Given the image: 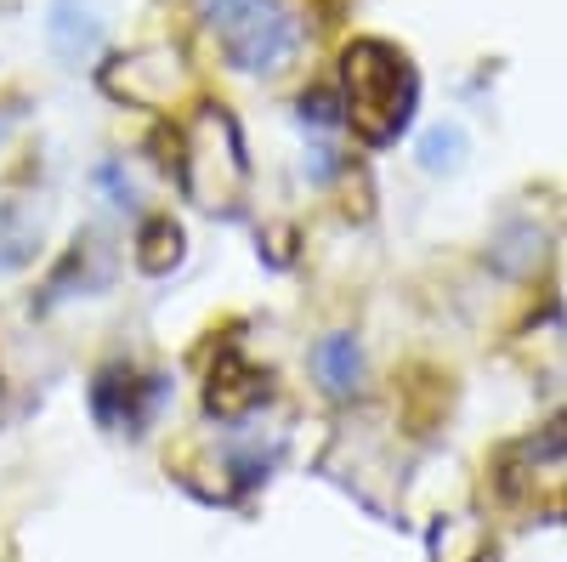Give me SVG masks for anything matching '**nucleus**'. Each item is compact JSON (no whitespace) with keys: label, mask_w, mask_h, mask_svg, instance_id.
<instances>
[{"label":"nucleus","mask_w":567,"mask_h":562,"mask_svg":"<svg viewBox=\"0 0 567 562\" xmlns=\"http://www.w3.org/2000/svg\"><path fill=\"white\" fill-rule=\"evenodd\" d=\"M45 40H52V52L80 69L103 52V18L91 0H52V18H45Z\"/></svg>","instance_id":"7ed1b4c3"},{"label":"nucleus","mask_w":567,"mask_h":562,"mask_svg":"<svg viewBox=\"0 0 567 562\" xmlns=\"http://www.w3.org/2000/svg\"><path fill=\"white\" fill-rule=\"evenodd\" d=\"M199 18L221 45L227 69L239 74H278L301 45V29L284 0H199Z\"/></svg>","instance_id":"f03ea898"},{"label":"nucleus","mask_w":567,"mask_h":562,"mask_svg":"<svg viewBox=\"0 0 567 562\" xmlns=\"http://www.w3.org/2000/svg\"><path fill=\"white\" fill-rule=\"evenodd\" d=\"M267 369H250L239 352H227L216 369H210V387H205V403H210V415H221V420H245L250 409H261L267 403Z\"/></svg>","instance_id":"20e7f679"},{"label":"nucleus","mask_w":567,"mask_h":562,"mask_svg":"<svg viewBox=\"0 0 567 562\" xmlns=\"http://www.w3.org/2000/svg\"><path fill=\"white\" fill-rule=\"evenodd\" d=\"M347 120L369 149H386L414 120V69L381 40H358L347 52Z\"/></svg>","instance_id":"f257e3e1"},{"label":"nucleus","mask_w":567,"mask_h":562,"mask_svg":"<svg viewBox=\"0 0 567 562\" xmlns=\"http://www.w3.org/2000/svg\"><path fill=\"white\" fill-rule=\"evenodd\" d=\"M312 375H318V387L329 392V398H358L363 392V347H358V336L352 330H329V336H318V347H312Z\"/></svg>","instance_id":"39448f33"},{"label":"nucleus","mask_w":567,"mask_h":562,"mask_svg":"<svg viewBox=\"0 0 567 562\" xmlns=\"http://www.w3.org/2000/svg\"><path fill=\"white\" fill-rule=\"evenodd\" d=\"M460 131H432V136H425V154H420V165L425 171H454L460 165Z\"/></svg>","instance_id":"6e6552de"},{"label":"nucleus","mask_w":567,"mask_h":562,"mask_svg":"<svg viewBox=\"0 0 567 562\" xmlns=\"http://www.w3.org/2000/svg\"><path fill=\"white\" fill-rule=\"evenodd\" d=\"M136 267L148 273V278H165L176 262H182V227L171 222V216H154V222H142V233H136Z\"/></svg>","instance_id":"423d86ee"},{"label":"nucleus","mask_w":567,"mask_h":562,"mask_svg":"<svg viewBox=\"0 0 567 562\" xmlns=\"http://www.w3.org/2000/svg\"><path fill=\"white\" fill-rule=\"evenodd\" d=\"M34 256V227L18 216V205H0V273H18Z\"/></svg>","instance_id":"0eeeda50"}]
</instances>
